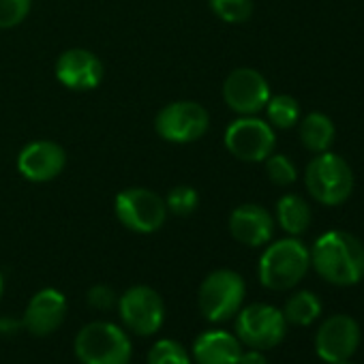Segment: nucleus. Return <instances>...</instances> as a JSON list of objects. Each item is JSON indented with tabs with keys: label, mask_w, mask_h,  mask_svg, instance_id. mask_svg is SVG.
<instances>
[{
	"label": "nucleus",
	"mask_w": 364,
	"mask_h": 364,
	"mask_svg": "<svg viewBox=\"0 0 364 364\" xmlns=\"http://www.w3.org/2000/svg\"><path fill=\"white\" fill-rule=\"evenodd\" d=\"M105 77L103 63L97 54L84 48H71L56 60V80L69 90H95Z\"/></svg>",
	"instance_id": "obj_12"
},
{
	"label": "nucleus",
	"mask_w": 364,
	"mask_h": 364,
	"mask_svg": "<svg viewBox=\"0 0 364 364\" xmlns=\"http://www.w3.org/2000/svg\"><path fill=\"white\" fill-rule=\"evenodd\" d=\"M242 343L228 330L202 332L193 343V358L198 364H238Z\"/></svg>",
	"instance_id": "obj_17"
},
{
	"label": "nucleus",
	"mask_w": 364,
	"mask_h": 364,
	"mask_svg": "<svg viewBox=\"0 0 364 364\" xmlns=\"http://www.w3.org/2000/svg\"><path fill=\"white\" fill-rule=\"evenodd\" d=\"M148 364H191V355L178 341L161 338L150 347Z\"/></svg>",
	"instance_id": "obj_23"
},
{
	"label": "nucleus",
	"mask_w": 364,
	"mask_h": 364,
	"mask_svg": "<svg viewBox=\"0 0 364 364\" xmlns=\"http://www.w3.org/2000/svg\"><path fill=\"white\" fill-rule=\"evenodd\" d=\"M118 315L124 328L137 336H152L165 321V302L148 285H133L118 298Z\"/></svg>",
	"instance_id": "obj_8"
},
{
	"label": "nucleus",
	"mask_w": 364,
	"mask_h": 364,
	"mask_svg": "<svg viewBox=\"0 0 364 364\" xmlns=\"http://www.w3.org/2000/svg\"><path fill=\"white\" fill-rule=\"evenodd\" d=\"M75 355L82 364H129V334L112 321H90L75 334Z\"/></svg>",
	"instance_id": "obj_3"
},
{
	"label": "nucleus",
	"mask_w": 364,
	"mask_h": 364,
	"mask_svg": "<svg viewBox=\"0 0 364 364\" xmlns=\"http://www.w3.org/2000/svg\"><path fill=\"white\" fill-rule=\"evenodd\" d=\"M270 97L268 80L251 67L234 69L223 82V99L228 107L240 116L259 114Z\"/></svg>",
	"instance_id": "obj_11"
},
{
	"label": "nucleus",
	"mask_w": 364,
	"mask_h": 364,
	"mask_svg": "<svg viewBox=\"0 0 364 364\" xmlns=\"http://www.w3.org/2000/svg\"><path fill=\"white\" fill-rule=\"evenodd\" d=\"M311 264L334 285H355L364 277V245L347 232H326L311 251Z\"/></svg>",
	"instance_id": "obj_1"
},
{
	"label": "nucleus",
	"mask_w": 364,
	"mask_h": 364,
	"mask_svg": "<svg viewBox=\"0 0 364 364\" xmlns=\"http://www.w3.org/2000/svg\"><path fill=\"white\" fill-rule=\"evenodd\" d=\"M3 291H5V281H3V274H0V298H3Z\"/></svg>",
	"instance_id": "obj_30"
},
{
	"label": "nucleus",
	"mask_w": 364,
	"mask_h": 364,
	"mask_svg": "<svg viewBox=\"0 0 364 364\" xmlns=\"http://www.w3.org/2000/svg\"><path fill=\"white\" fill-rule=\"evenodd\" d=\"M20 328H24V323H22V319H18V317H11V315H7V317H0V334L3 336H14Z\"/></svg>",
	"instance_id": "obj_28"
},
{
	"label": "nucleus",
	"mask_w": 364,
	"mask_h": 364,
	"mask_svg": "<svg viewBox=\"0 0 364 364\" xmlns=\"http://www.w3.org/2000/svg\"><path fill=\"white\" fill-rule=\"evenodd\" d=\"M65 319H67V298L63 291L54 287H46L37 291L28 300L26 311L22 315V323L33 336H48L56 332Z\"/></svg>",
	"instance_id": "obj_15"
},
{
	"label": "nucleus",
	"mask_w": 364,
	"mask_h": 364,
	"mask_svg": "<svg viewBox=\"0 0 364 364\" xmlns=\"http://www.w3.org/2000/svg\"><path fill=\"white\" fill-rule=\"evenodd\" d=\"M238 364H268V360L259 349H249V351H242Z\"/></svg>",
	"instance_id": "obj_29"
},
{
	"label": "nucleus",
	"mask_w": 364,
	"mask_h": 364,
	"mask_svg": "<svg viewBox=\"0 0 364 364\" xmlns=\"http://www.w3.org/2000/svg\"><path fill=\"white\" fill-rule=\"evenodd\" d=\"M264 163H266V173H268V178L274 182L277 187H289V185H294V182H296L298 171H296V165L291 163L289 156H285V154H274V152H272Z\"/></svg>",
	"instance_id": "obj_25"
},
{
	"label": "nucleus",
	"mask_w": 364,
	"mask_h": 364,
	"mask_svg": "<svg viewBox=\"0 0 364 364\" xmlns=\"http://www.w3.org/2000/svg\"><path fill=\"white\" fill-rule=\"evenodd\" d=\"M86 300H88V304H90L92 309H97V311H112V309L118 304L116 291H114L109 285H103V283L92 285V287L88 289V294H86Z\"/></svg>",
	"instance_id": "obj_27"
},
{
	"label": "nucleus",
	"mask_w": 364,
	"mask_h": 364,
	"mask_svg": "<svg viewBox=\"0 0 364 364\" xmlns=\"http://www.w3.org/2000/svg\"><path fill=\"white\" fill-rule=\"evenodd\" d=\"M277 146L270 122L255 116H240L225 131V148L245 163L266 161Z\"/></svg>",
	"instance_id": "obj_10"
},
{
	"label": "nucleus",
	"mask_w": 364,
	"mask_h": 364,
	"mask_svg": "<svg viewBox=\"0 0 364 364\" xmlns=\"http://www.w3.org/2000/svg\"><path fill=\"white\" fill-rule=\"evenodd\" d=\"M277 221L287 234L300 236L311 225V208L300 196H283L277 202Z\"/></svg>",
	"instance_id": "obj_19"
},
{
	"label": "nucleus",
	"mask_w": 364,
	"mask_h": 364,
	"mask_svg": "<svg viewBox=\"0 0 364 364\" xmlns=\"http://www.w3.org/2000/svg\"><path fill=\"white\" fill-rule=\"evenodd\" d=\"M31 0H0V28H16L31 14Z\"/></svg>",
	"instance_id": "obj_26"
},
{
	"label": "nucleus",
	"mask_w": 364,
	"mask_h": 364,
	"mask_svg": "<svg viewBox=\"0 0 364 364\" xmlns=\"http://www.w3.org/2000/svg\"><path fill=\"white\" fill-rule=\"evenodd\" d=\"M311 266V251L298 238L272 242L259 259V281L272 291L296 287Z\"/></svg>",
	"instance_id": "obj_2"
},
{
	"label": "nucleus",
	"mask_w": 364,
	"mask_h": 364,
	"mask_svg": "<svg viewBox=\"0 0 364 364\" xmlns=\"http://www.w3.org/2000/svg\"><path fill=\"white\" fill-rule=\"evenodd\" d=\"M306 189L323 206H338L353 191V171L349 163L334 152H319L304 171Z\"/></svg>",
	"instance_id": "obj_4"
},
{
	"label": "nucleus",
	"mask_w": 364,
	"mask_h": 364,
	"mask_svg": "<svg viewBox=\"0 0 364 364\" xmlns=\"http://www.w3.org/2000/svg\"><path fill=\"white\" fill-rule=\"evenodd\" d=\"M210 127L208 109L198 101H173L161 107L154 118V131L169 144H191L206 135Z\"/></svg>",
	"instance_id": "obj_7"
},
{
	"label": "nucleus",
	"mask_w": 364,
	"mask_h": 364,
	"mask_svg": "<svg viewBox=\"0 0 364 364\" xmlns=\"http://www.w3.org/2000/svg\"><path fill=\"white\" fill-rule=\"evenodd\" d=\"M321 313V304L319 298L313 291H298L294 294L287 304H285V321L296 323V326H309L313 323Z\"/></svg>",
	"instance_id": "obj_20"
},
{
	"label": "nucleus",
	"mask_w": 364,
	"mask_h": 364,
	"mask_svg": "<svg viewBox=\"0 0 364 364\" xmlns=\"http://www.w3.org/2000/svg\"><path fill=\"white\" fill-rule=\"evenodd\" d=\"M360 343V328L349 315H334L326 319L315 336V349L321 360L334 364L349 360Z\"/></svg>",
	"instance_id": "obj_14"
},
{
	"label": "nucleus",
	"mask_w": 364,
	"mask_h": 364,
	"mask_svg": "<svg viewBox=\"0 0 364 364\" xmlns=\"http://www.w3.org/2000/svg\"><path fill=\"white\" fill-rule=\"evenodd\" d=\"M285 315L270 304H249L236 313V336L251 349H272L285 336Z\"/></svg>",
	"instance_id": "obj_9"
},
{
	"label": "nucleus",
	"mask_w": 364,
	"mask_h": 364,
	"mask_svg": "<svg viewBox=\"0 0 364 364\" xmlns=\"http://www.w3.org/2000/svg\"><path fill=\"white\" fill-rule=\"evenodd\" d=\"M116 219L135 234H154L165 225L167 206L165 200L144 187H131L116 196L114 200Z\"/></svg>",
	"instance_id": "obj_6"
},
{
	"label": "nucleus",
	"mask_w": 364,
	"mask_h": 364,
	"mask_svg": "<svg viewBox=\"0 0 364 364\" xmlns=\"http://www.w3.org/2000/svg\"><path fill=\"white\" fill-rule=\"evenodd\" d=\"M165 200V206H167V213L176 215V217H189L198 210L200 206V193L189 187V185H180V187H173Z\"/></svg>",
	"instance_id": "obj_24"
},
{
	"label": "nucleus",
	"mask_w": 364,
	"mask_h": 364,
	"mask_svg": "<svg viewBox=\"0 0 364 364\" xmlns=\"http://www.w3.org/2000/svg\"><path fill=\"white\" fill-rule=\"evenodd\" d=\"M208 5L225 24H245L253 16V0H208Z\"/></svg>",
	"instance_id": "obj_22"
},
{
	"label": "nucleus",
	"mask_w": 364,
	"mask_h": 364,
	"mask_svg": "<svg viewBox=\"0 0 364 364\" xmlns=\"http://www.w3.org/2000/svg\"><path fill=\"white\" fill-rule=\"evenodd\" d=\"M264 109L268 114L270 127H277V129H291L300 120V105L289 95H274V97H270Z\"/></svg>",
	"instance_id": "obj_21"
},
{
	"label": "nucleus",
	"mask_w": 364,
	"mask_h": 364,
	"mask_svg": "<svg viewBox=\"0 0 364 364\" xmlns=\"http://www.w3.org/2000/svg\"><path fill=\"white\" fill-rule=\"evenodd\" d=\"M230 234L245 247H264L274 234V219L259 204H242L230 215Z\"/></svg>",
	"instance_id": "obj_16"
},
{
	"label": "nucleus",
	"mask_w": 364,
	"mask_h": 364,
	"mask_svg": "<svg viewBox=\"0 0 364 364\" xmlns=\"http://www.w3.org/2000/svg\"><path fill=\"white\" fill-rule=\"evenodd\" d=\"M67 165V152L60 144L50 139H37L26 144L18 154V169L31 182H50L63 173Z\"/></svg>",
	"instance_id": "obj_13"
},
{
	"label": "nucleus",
	"mask_w": 364,
	"mask_h": 364,
	"mask_svg": "<svg viewBox=\"0 0 364 364\" xmlns=\"http://www.w3.org/2000/svg\"><path fill=\"white\" fill-rule=\"evenodd\" d=\"M334 364H349L347 360H343V362H334Z\"/></svg>",
	"instance_id": "obj_31"
},
{
	"label": "nucleus",
	"mask_w": 364,
	"mask_h": 364,
	"mask_svg": "<svg viewBox=\"0 0 364 364\" xmlns=\"http://www.w3.org/2000/svg\"><path fill=\"white\" fill-rule=\"evenodd\" d=\"M334 133V122L321 112H311L300 122V141L306 150L315 154L326 152L332 146Z\"/></svg>",
	"instance_id": "obj_18"
},
{
	"label": "nucleus",
	"mask_w": 364,
	"mask_h": 364,
	"mask_svg": "<svg viewBox=\"0 0 364 364\" xmlns=\"http://www.w3.org/2000/svg\"><path fill=\"white\" fill-rule=\"evenodd\" d=\"M245 294H247L245 279L230 268H221V270L210 272L202 281L198 304H200L202 315L208 321L223 323L236 317V313L242 309Z\"/></svg>",
	"instance_id": "obj_5"
}]
</instances>
